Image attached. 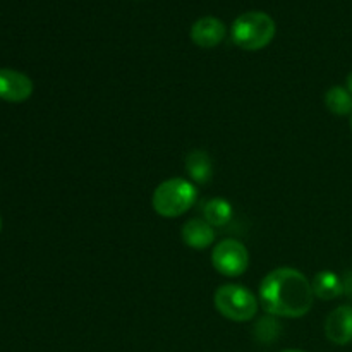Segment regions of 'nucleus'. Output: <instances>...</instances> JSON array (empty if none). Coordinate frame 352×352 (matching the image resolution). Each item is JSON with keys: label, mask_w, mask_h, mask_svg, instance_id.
<instances>
[{"label": "nucleus", "mask_w": 352, "mask_h": 352, "mask_svg": "<svg viewBox=\"0 0 352 352\" xmlns=\"http://www.w3.org/2000/svg\"><path fill=\"white\" fill-rule=\"evenodd\" d=\"M212 263L226 277H241L250 267V253L241 241L223 239L213 248Z\"/></svg>", "instance_id": "39448f33"}, {"label": "nucleus", "mask_w": 352, "mask_h": 352, "mask_svg": "<svg viewBox=\"0 0 352 352\" xmlns=\"http://www.w3.org/2000/svg\"><path fill=\"white\" fill-rule=\"evenodd\" d=\"M325 336L337 346H347L352 342V308L339 306L325 320Z\"/></svg>", "instance_id": "6e6552de"}, {"label": "nucleus", "mask_w": 352, "mask_h": 352, "mask_svg": "<svg viewBox=\"0 0 352 352\" xmlns=\"http://www.w3.org/2000/svg\"><path fill=\"white\" fill-rule=\"evenodd\" d=\"M203 212H205V220L212 227L227 226L234 215L232 205L226 198H212L210 201H206Z\"/></svg>", "instance_id": "f8f14e48"}, {"label": "nucleus", "mask_w": 352, "mask_h": 352, "mask_svg": "<svg viewBox=\"0 0 352 352\" xmlns=\"http://www.w3.org/2000/svg\"><path fill=\"white\" fill-rule=\"evenodd\" d=\"M182 241L191 250H206L215 243V230L206 220L191 219L182 226Z\"/></svg>", "instance_id": "1a4fd4ad"}, {"label": "nucleus", "mask_w": 352, "mask_h": 352, "mask_svg": "<svg viewBox=\"0 0 352 352\" xmlns=\"http://www.w3.org/2000/svg\"><path fill=\"white\" fill-rule=\"evenodd\" d=\"M347 89H349L352 95V71L349 72V76H347Z\"/></svg>", "instance_id": "2eb2a0df"}, {"label": "nucleus", "mask_w": 352, "mask_h": 352, "mask_svg": "<svg viewBox=\"0 0 352 352\" xmlns=\"http://www.w3.org/2000/svg\"><path fill=\"white\" fill-rule=\"evenodd\" d=\"M311 287L316 298L322 299V301H330V299H336L344 294L342 277H339L332 270L318 272L315 278H313Z\"/></svg>", "instance_id": "9b49d317"}, {"label": "nucleus", "mask_w": 352, "mask_h": 352, "mask_svg": "<svg viewBox=\"0 0 352 352\" xmlns=\"http://www.w3.org/2000/svg\"><path fill=\"white\" fill-rule=\"evenodd\" d=\"M282 352H305V351H299V349H287V351H282Z\"/></svg>", "instance_id": "dca6fc26"}, {"label": "nucleus", "mask_w": 352, "mask_h": 352, "mask_svg": "<svg viewBox=\"0 0 352 352\" xmlns=\"http://www.w3.org/2000/svg\"><path fill=\"white\" fill-rule=\"evenodd\" d=\"M0 229H2V219H0Z\"/></svg>", "instance_id": "a211bd4d"}, {"label": "nucleus", "mask_w": 352, "mask_h": 352, "mask_svg": "<svg viewBox=\"0 0 352 352\" xmlns=\"http://www.w3.org/2000/svg\"><path fill=\"white\" fill-rule=\"evenodd\" d=\"M260 306L280 318H301L313 308L315 292L302 272L280 267L267 274L260 284Z\"/></svg>", "instance_id": "f257e3e1"}, {"label": "nucleus", "mask_w": 352, "mask_h": 352, "mask_svg": "<svg viewBox=\"0 0 352 352\" xmlns=\"http://www.w3.org/2000/svg\"><path fill=\"white\" fill-rule=\"evenodd\" d=\"M33 95V81L12 69H0V98L10 103L26 102Z\"/></svg>", "instance_id": "423d86ee"}, {"label": "nucleus", "mask_w": 352, "mask_h": 352, "mask_svg": "<svg viewBox=\"0 0 352 352\" xmlns=\"http://www.w3.org/2000/svg\"><path fill=\"white\" fill-rule=\"evenodd\" d=\"M215 309L230 322H250L256 316L260 301L256 296L239 284H226L219 287L213 294Z\"/></svg>", "instance_id": "20e7f679"}, {"label": "nucleus", "mask_w": 352, "mask_h": 352, "mask_svg": "<svg viewBox=\"0 0 352 352\" xmlns=\"http://www.w3.org/2000/svg\"><path fill=\"white\" fill-rule=\"evenodd\" d=\"M186 174L192 184H208L213 177V164L205 150H192L186 157Z\"/></svg>", "instance_id": "9d476101"}, {"label": "nucleus", "mask_w": 352, "mask_h": 352, "mask_svg": "<svg viewBox=\"0 0 352 352\" xmlns=\"http://www.w3.org/2000/svg\"><path fill=\"white\" fill-rule=\"evenodd\" d=\"M198 198V189L191 181L172 177L160 182L151 196L153 210L164 219H175L192 208Z\"/></svg>", "instance_id": "f03ea898"}, {"label": "nucleus", "mask_w": 352, "mask_h": 352, "mask_svg": "<svg viewBox=\"0 0 352 352\" xmlns=\"http://www.w3.org/2000/svg\"><path fill=\"white\" fill-rule=\"evenodd\" d=\"M351 129H352V113H351Z\"/></svg>", "instance_id": "f3484780"}, {"label": "nucleus", "mask_w": 352, "mask_h": 352, "mask_svg": "<svg viewBox=\"0 0 352 352\" xmlns=\"http://www.w3.org/2000/svg\"><path fill=\"white\" fill-rule=\"evenodd\" d=\"M325 107L329 112L336 116H349L352 113V95L347 88L342 86H333L325 93Z\"/></svg>", "instance_id": "ddd939ff"}, {"label": "nucleus", "mask_w": 352, "mask_h": 352, "mask_svg": "<svg viewBox=\"0 0 352 352\" xmlns=\"http://www.w3.org/2000/svg\"><path fill=\"white\" fill-rule=\"evenodd\" d=\"M277 33L275 21L267 12L251 10L244 12L234 21L230 36L239 48L248 52H256L267 47Z\"/></svg>", "instance_id": "7ed1b4c3"}, {"label": "nucleus", "mask_w": 352, "mask_h": 352, "mask_svg": "<svg viewBox=\"0 0 352 352\" xmlns=\"http://www.w3.org/2000/svg\"><path fill=\"white\" fill-rule=\"evenodd\" d=\"M342 287H344V294H346L349 299H352V270L344 274Z\"/></svg>", "instance_id": "4468645a"}, {"label": "nucleus", "mask_w": 352, "mask_h": 352, "mask_svg": "<svg viewBox=\"0 0 352 352\" xmlns=\"http://www.w3.org/2000/svg\"><path fill=\"white\" fill-rule=\"evenodd\" d=\"M227 28L219 17L205 16L196 21L191 28L192 43L201 48H215L226 40Z\"/></svg>", "instance_id": "0eeeda50"}]
</instances>
